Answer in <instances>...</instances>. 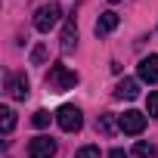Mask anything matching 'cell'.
Instances as JSON below:
<instances>
[{
	"label": "cell",
	"instance_id": "1",
	"mask_svg": "<svg viewBox=\"0 0 158 158\" xmlns=\"http://www.w3.org/2000/svg\"><path fill=\"white\" fill-rule=\"evenodd\" d=\"M77 71H71V68H65L62 62H56V65H50V74H47V87L53 90V93H65V90H74L77 87Z\"/></svg>",
	"mask_w": 158,
	"mask_h": 158
},
{
	"label": "cell",
	"instance_id": "2",
	"mask_svg": "<svg viewBox=\"0 0 158 158\" xmlns=\"http://www.w3.org/2000/svg\"><path fill=\"white\" fill-rule=\"evenodd\" d=\"M59 16H62L59 3H44V6H37V13H34V28H37L40 34H47L50 28L59 25Z\"/></svg>",
	"mask_w": 158,
	"mask_h": 158
},
{
	"label": "cell",
	"instance_id": "3",
	"mask_svg": "<svg viewBox=\"0 0 158 158\" xmlns=\"http://www.w3.org/2000/svg\"><path fill=\"white\" fill-rule=\"evenodd\" d=\"M56 121H59V127H62L65 133H77L81 124H84V115H81L77 106H62V109L56 112Z\"/></svg>",
	"mask_w": 158,
	"mask_h": 158
},
{
	"label": "cell",
	"instance_id": "4",
	"mask_svg": "<svg viewBox=\"0 0 158 158\" xmlns=\"http://www.w3.org/2000/svg\"><path fill=\"white\" fill-rule=\"evenodd\" d=\"M118 127L124 130V133H130V136H136V133H143L146 130V115L143 112H124L121 118H118Z\"/></svg>",
	"mask_w": 158,
	"mask_h": 158
},
{
	"label": "cell",
	"instance_id": "5",
	"mask_svg": "<svg viewBox=\"0 0 158 158\" xmlns=\"http://www.w3.org/2000/svg\"><path fill=\"white\" fill-rule=\"evenodd\" d=\"M28 90H31V84H28V77H25L22 71H10V74H6V93H10L13 99H25Z\"/></svg>",
	"mask_w": 158,
	"mask_h": 158
},
{
	"label": "cell",
	"instance_id": "6",
	"mask_svg": "<svg viewBox=\"0 0 158 158\" xmlns=\"http://www.w3.org/2000/svg\"><path fill=\"white\" fill-rule=\"evenodd\" d=\"M56 155V143L50 136H34L28 143V158H53Z\"/></svg>",
	"mask_w": 158,
	"mask_h": 158
},
{
	"label": "cell",
	"instance_id": "7",
	"mask_svg": "<svg viewBox=\"0 0 158 158\" xmlns=\"http://www.w3.org/2000/svg\"><path fill=\"white\" fill-rule=\"evenodd\" d=\"M136 71H139V81H146V84H158V56H146V59H139Z\"/></svg>",
	"mask_w": 158,
	"mask_h": 158
},
{
	"label": "cell",
	"instance_id": "8",
	"mask_svg": "<svg viewBox=\"0 0 158 158\" xmlns=\"http://www.w3.org/2000/svg\"><path fill=\"white\" fill-rule=\"evenodd\" d=\"M74 47H77V22L68 19L65 28H62V44H59V50L68 56V53H74Z\"/></svg>",
	"mask_w": 158,
	"mask_h": 158
},
{
	"label": "cell",
	"instance_id": "9",
	"mask_svg": "<svg viewBox=\"0 0 158 158\" xmlns=\"http://www.w3.org/2000/svg\"><path fill=\"white\" fill-rule=\"evenodd\" d=\"M118 22H121V19H118V13H112V10H109V13H102V16L96 19V25H93L96 37H106L109 31H115V28H118Z\"/></svg>",
	"mask_w": 158,
	"mask_h": 158
},
{
	"label": "cell",
	"instance_id": "10",
	"mask_svg": "<svg viewBox=\"0 0 158 158\" xmlns=\"http://www.w3.org/2000/svg\"><path fill=\"white\" fill-rule=\"evenodd\" d=\"M139 96V84L133 77H124V81L115 87V99H136Z\"/></svg>",
	"mask_w": 158,
	"mask_h": 158
},
{
	"label": "cell",
	"instance_id": "11",
	"mask_svg": "<svg viewBox=\"0 0 158 158\" xmlns=\"http://www.w3.org/2000/svg\"><path fill=\"white\" fill-rule=\"evenodd\" d=\"M13 127H16V112L13 109H0V130L13 133Z\"/></svg>",
	"mask_w": 158,
	"mask_h": 158
},
{
	"label": "cell",
	"instance_id": "12",
	"mask_svg": "<svg viewBox=\"0 0 158 158\" xmlns=\"http://www.w3.org/2000/svg\"><path fill=\"white\" fill-rule=\"evenodd\" d=\"M96 130H102V133H115V121H112V115H109V112H106V115H99Z\"/></svg>",
	"mask_w": 158,
	"mask_h": 158
},
{
	"label": "cell",
	"instance_id": "13",
	"mask_svg": "<svg viewBox=\"0 0 158 158\" xmlns=\"http://www.w3.org/2000/svg\"><path fill=\"white\" fill-rule=\"evenodd\" d=\"M155 149H152V143H136L133 146V158H149Z\"/></svg>",
	"mask_w": 158,
	"mask_h": 158
},
{
	"label": "cell",
	"instance_id": "14",
	"mask_svg": "<svg viewBox=\"0 0 158 158\" xmlns=\"http://www.w3.org/2000/svg\"><path fill=\"white\" fill-rule=\"evenodd\" d=\"M31 121H34V127H47V124H50V112H47V109H37Z\"/></svg>",
	"mask_w": 158,
	"mask_h": 158
},
{
	"label": "cell",
	"instance_id": "15",
	"mask_svg": "<svg viewBox=\"0 0 158 158\" xmlns=\"http://www.w3.org/2000/svg\"><path fill=\"white\" fill-rule=\"evenodd\" d=\"M146 109H149V118H158V93H149Z\"/></svg>",
	"mask_w": 158,
	"mask_h": 158
},
{
	"label": "cell",
	"instance_id": "16",
	"mask_svg": "<svg viewBox=\"0 0 158 158\" xmlns=\"http://www.w3.org/2000/svg\"><path fill=\"white\" fill-rule=\"evenodd\" d=\"M77 158H99V149L96 146H81L77 149Z\"/></svg>",
	"mask_w": 158,
	"mask_h": 158
},
{
	"label": "cell",
	"instance_id": "17",
	"mask_svg": "<svg viewBox=\"0 0 158 158\" xmlns=\"http://www.w3.org/2000/svg\"><path fill=\"white\" fill-rule=\"evenodd\" d=\"M44 59H47V50H44V47H34V50H31V62H34V65H40Z\"/></svg>",
	"mask_w": 158,
	"mask_h": 158
},
{
	"label": "cell",
	"instance_id": "18",
	"mask_svg": "<svg viewBox=\"0 0 158 158\" xmlns=\"http://www.w3.org/2000/svg\"><path fill=\"white\" fill-rule=\"evenodd\" d=\"M109 158H127V155H124L121 149H112V152H109Z\"/></svg>",
	"mask_w": 158,
	"mask_h": 158
},
{
	"label": "cell",
	"instance_id": "19",
	"mask_svg": "<svg viewBox=\"0 0 158 158\" xmlns=\"http://www.w3.org/2000/svg\"><path fill=\"white\" fill-rule=\"evenodd\" d=\"M112 3H118V0H112Z\"/></svg>",
	"mask_w": 158,
	"mask_h": 158
}]
</instances>
